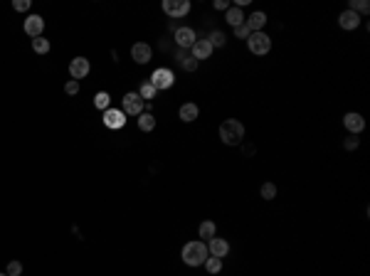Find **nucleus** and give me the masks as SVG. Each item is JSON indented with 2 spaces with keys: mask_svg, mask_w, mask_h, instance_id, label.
I'll list each match as a JSON object with an SVG mask.
<instances>
[{
  "mask_svg": "<svg viewBox=\"0 0 370 276\" xmlns=\"http://www.w3.org/2000/svg\"><path fill=\"white\" fill-rule=\"evenodd\" d=\"M8 276H20L22 274V264L20 262H10L8 264V271H5Z\"/></svg>",
  "mask_w": 370,
  "mask_h": 276,
  "instance_id": "cd10ccee",
  "label": "nucleus"
},
{
  "mask_svg": "<svg viewBox=\"0 0 370 276\" xmlns=\"http://www.w3.org/2000/svg\"><path fill=\"white\" fill-rule=\"evenodd\" d=\"M163 13L173 17V20H178V17H185V15L190 13V3L188 0H163Z\"/></svg>",
  "mask_w": 370,
  "mask_h": 276,
  "instance_id": "423d86ee",
  "label": "nucleus"
},
{
  "mask_svg": "<svg viewBox=\"0 0 370 276\" xmlns=\"http://www.w3.org/2000/svg\"><path fill=\"white\" fill-rule=\"evenodd\" d=\"M215 10H229L227 0H215Z\"/></svg>",
  "mask_w": 370,
  "mask_h": 276,
  "instance_id": "72a5a7b5",
  "label": "nucleus"
},
{
  "mask_svg": "<svg viewBox=\"0 0 370 276\" xmlns=\"http://www.w3.org/2000/svg\"><path fill=\"white\" fill-rule=\"evenodd\" d=\"M89 69H91V64H89V59L86 57H74L70 62V74L74 82H79V79H84L86 74H89Z\"/></svg>",
  "mask_w": 370,
  "mask_h": 276,
  "instance_id": "0eeeda50",
  "label": "nucleus"
},
{
  "mask_svg": "<svg viewBox=\"0 0 370 276\" xmlns=\"http://www.w3.org/2000/svg\"><path fill=\"white\" fill-rule=\"evenodd\" d=\"M151 55H153V50H151V44H146V42H136V44L131 47V57H133V62H138V64H148V62H151Z\"/></svg>",
  "mask_w": 370,
  "mask_h": 276,
  "instance_id": "f8f14e48",
  "label": "nucleus"
},
{
  "mask_svg": "<svg viewBox=\"0 0 370 276\" xmlns=\"http://www.w3.org/2000/svg\"><path fill=\"white\" fill-rule=\"evenodd\" d=\"M205 269H207V274H220L222 271V259H217V257H207L205 259Z\"/></svg>",
  "mask_w": 370,
  "mask_h": 276,
  "instance_id": "4be33fe9",
  "label": "nucleus"
},
{
  "mask_svg": "<svg viewBox=\"0 0 370 276\" xmlns=\"http://www.w3.org/2000/svg\"><path fill=\"white\" fill-rule=\"evenodd\" d=\"M64 91H67L70 97H74V94H79V82H74V79H70V82L64 84Z\"/></svg>",
  "mask_w": 370,
  "mask_h": 276,
  "instance_id": "c756f323",
  "label": "nucleus"
},
{
  "mask_svg": "<svg viewBox=\"0 0 370 276\" xmlns=\"http://www.w3.org/2000/svg\"><path fill=\"white\" fill-rule=\"evenodd\" d=\"M343 126H345L353 136H358V133L365 128V119H363L360 113H356V111H351V113H345V116H343Z\"/></svg>",
  "mask_w": 370,
  "mask_h": 276,
  "instance_id": "ddd939ff",
  "label": "nucleus"
},
{
  "mask_svg": "<svg viewBox=\"0 0 370 276\" xmlns=\"http://www.w3.org/2000/svg\"><path fill=\"white\" fill-rule=\"evenodd\" d=\"M220 138L225 146H240L244 138V126L237 119H225L220 124Z\"/></svg>",
  "mask_w": 370,
  "mask_h": 276,
  "instance_id": "f257e3e1",
  "label": "nucleus"
},
{
  "mask_svg": "<svg viewBox=\"0 0 370 276\" xmlns=\"http://www.w3.org/2000/svg\"><path fill=\"white\" fill-rule=\"evenodd\" d=\"M156 86H153V84L151 82H143L141 84V89H138V97L141 99H146V101H151V99H156Z\"/></svg>",
  "mask_w": 370,
  "mask_h": 276,
  "instance_id": "5701e85b",
  "label": "nucleus"
},
{
  "mask_svg": "<svg viewBox=\"0 0 370 276\" xmlns=\"http://www.w3.org/2000/svg\"><path fill=\"white\" fill-rule=\"evenodd\" d=\"M104 126L106 128H124L126 126V113L109 106V109L104 111Z\"/></svg>",
  "mask_w": 370,
  "mask_h": 276,
  "instance_id": "6e6552de",
  "label": "nucleus"
},
{
  "mask_svg": "<svg viewBox=\"0 0 370 276\" xmlns=\"http://www.w3.org/2000/svg\"><path fill=\"white\" fill-rule=\"evenodd\" d=\"M247 47H249L252 55H267L271 50V37L267 32H252L247 37Z\"/></svg>",
  "mask_w": 370,
  "mask_h": 276,
  "instance_id": "7ed1b4c3",
  "label": "nucleus"
},
{
  "mask_svg": "<svg viewBox=\"0 0 370 276\" xmlns=\"http://www.w3.org/2000/svg\"><path fill=\"white\" fill-rule=\"evenodd\" d=\"M180 257H183V262L188 264V266H202L210 254H207V244H202V242H188L183 247V251H180Z\"/></svg>",
  "mask_w": 370,
  "mask_h": 276,
  "instance_id": "f03ea898",
  "label": "nucleus"
},
{
  "mask_svg": "<svg viewBox=\"0 0 370 276\" xmlns=\"http://www.w3.org/2000/svg\"><path fill=\"white\" fill-rule=\"evenodd\" d=\"M180 64H183L185 72H195V69H198V59H195V57H185Z\"/></svg>",
  "mask_w": 370,
  "mask_h": 276,
  "instance_id": "c85d7f7f",
  "label": "nucleus"
},
{
  "mask_svg": "<svg viewBox=\"0 0 370 276\" xmlns=\"http://www.w3.org/2000/svg\"><path fill=\"white\" fill-rule=\"evenodd\" d=\"M121 111L126 116H141L143 113V99L138 97V91H128L126 97L121 99Z\"/></svg>",
  "mask_w": 370,
  "mask_h": 276,
  "instance_id": "20e7f679",
  "label": "nucleus"
},
{
  "mask_svg": "<svg viewBox=\"0 0 370 276\" xmlns=\"http://www.w3.org/2000/svg\"><path fill=\"white\" fill-rule=\"evenodd\" d=\"M235 35H237V37H240V40H247V37H249V35H252V32H249V28H247V25H237V28H235Z\"/></svg>",
  "mask_w": 370,
  "mask_h": 276,
  "instance_id": "2f4dec72",
  "label": "nucleus"
},
{
  "mask_svg": "<svg viewBox=\"0 0 370 276\" xmlns=\"http://www.w3.org/2000/svg\"><path fill=\"white\" fill-rule=\"evenodd\" d=\"M262 197H264V200H274V197H276V185H274V182H264V185H262Z\"/></svg>",
  "mask_w": 370,
  "mask_h": 276,
  "instance_id": "bb28decb",
  "label": "nucleus"
},
{
  "mask_svg": "<svg viewBox=\"0 0 370 276\" xmlns=\"http://www.w3.org/2000/svg\"><path fill=\"white\" fill-rule=\"evenodd\" d=\"M138 128H141L143 133H151V131L156 128V116L148 113V111H143L141 116H138Z\"/></svg>",
  "mask_w": 370,
  "mask_h": 276,
  "instance_id": "a211bd4d",
  "label": "nucleus"
},
{
  "mask_svg": "<svg viewBox=\"0 0 370 276\" xmlns=\"http://www.w3.org/2000/svg\"><path fill=\"white\" fill-rule=\"evenodd\" d=\"M215 235H217V227H215V222L205 220L202 224H200V237H202V239H213Z\"/></svg>",
  "mask_w": 370,
  "mask_h": 276,
  "instance_id": "aec40b11",
  "label": "nucleus"
},
{
  "mask_svg": "<svg viewBox=\"0 0 370 276\" xmlns=\"http://www.w3.org/2000/svg\"><path fill=\"white\" fill-rule=\"evenodd\" d=\"M0 276H8V274H0Z\"/></svg>",
  "mask_w": 370,
  "mask_h": 276,
  "instance_id": "f704fd0d",
  "label": "nucleus"
},
{
  "mask_svg": "<svg viewBox=\"0 0 370 276\" xmlns=\"http://www.w3.org/2000/svg\"><path fill=\"white\" fill-rule=\"evenodd\" d=\"M109 104H111V97H109L106 91H99V94L94 97V106H97L99 111H106L109 109Z\"/></svg>",
  "mask_w": 370,
  "mask_h": 276,
  "instance_id": "b1692460",
  "label": "nucleus"
},
{
  "mask_svg": "<svg viewBox=\"0 0 370 276\" xmlns=\"http://www.w3.org/2000/svg\"><path fill=\"white\" fill-rule=\"evenodd\" d=\"M200 116V109H198V104H183L180 106V121H185V124H193L195 119Z\"/></svg>",
  "mask_w": 370,
  "mask_h": 276,
  "instance_id": "f3484780",
  "label": "nucleus"
},
{
  "mask_svg": "<svg viewBox=\"0 0 370 276\" xmlns=\"http://www.w3.org/2000/svg\"><path fill=\"white\" fill-rule=\"evenodd\" d=\"M343 148H345V151H356V148H358V138H356V136L345 138V143H343Z\"/></svg>",
  "mask_w": 370,
  "mask_h": 276,
  "instance_id": "473e14b6",
  "label": "nucleus"
},
{
  "mask_svg": "<svg viewBox=\"0 0 370 276\" xmlns=\"http://www.w3.org/2000/svg\"><path fill=\"white\" fill-rule=\"evenodd\" d=\"M338 25H341L343 30H356L358 25H360V15H356L353 10H343V13L338 15Z\"/></svg>",
  "mask_w": 370,
  "mask_h": 276,
  "instance_id": "4468645a",
  "label": "nucleus"
},
{
  "mask_svg": "<svg viewBox=\"0 0 370 276\" xmlns=\"http://www.w3.org/2000/svg\"><path fill=\"white\" fill-rule=\"evenodd\" d=\"M32 50H35L37 55H47V52H50V40H44V37L32 40Z\"/></svg>",
  "mask_w": 370,
  "mask_h": 276,
  "instance_id": "393cba45",
  "label": "nucleus"
},
{
  "mask_svg": "<svg viewBox=\"0 0 370 276\" xmlns=\"http://www.w3.org/2000/svg\"><path fill=\"white\" fill-rule=\"evenodd\" d=\"M151 84L156 86V91H163V89H171L173 84H175V74H173L171 69L160 67V69H156V72L151 74Z\"/></svg>",
  "mask_w": 370,
  "mask_h": 276,
  "instance_id": "39448f33",
  "label": "nucleus"
},
{
  "mask_svg": "<svg viewBox=\"0 0 370 276\" xmlns=\"http://www.w3.org/2000/svg\"><path fill=\"white\" fill-rule=\"evenodd\" d=\"M190 50H193V57H195L198 62L200 59H210V55H213V44H210L207 40H198Z\"/></svg>",
  "mask_w": 370,
  "mask_h": 276,
  "instance_id": "2eb2a0df",
  "label": "nucleus"
},
{
  "mask_svg": "<svg viewBox=\"0 0 370 276\" xmlns=\"http://www.w3.org/2000/svg\"><path fill=\"white\" fill-rule=\"evenodd\" d=\"M227 22L232 25V28H237V25H242V22H244V15H242V10H240L237 5H229V10H227Z\"/></svg>",
  "mask_w": 370,
  "mask_h": 276,
  "instance_id": "6ab92c4d",
  "label": "nucleus"
},
{
  "mask_svg": "<svg viewBox=\"0 0 370 276\" xmlns=\"http://www.w3.org/2000/svg\"><path fill=\"white\" fill-rule=\"evenodd\" d=\"M348 10H353L356 15H368L370 13V3L368 0H351V8Z\"/></svg>",
  "mask_w": 370,
  "mask_h": 276,
  "instance_id": "412c9836",
  "label": "nucleus"
},
{
  "mask_svg": "<svg viewBox=\"0 0 370 276\" xmlns=\"http://www.w3.org/2000/svg\"><path fill=\"white\" fill-rule=\"evenodd\" d=\"M25 35H30L32 40H37V37H42V30H44V20L40 15H30L28 20H25Z\"/></svg>",
  "mask_w": 370,
  "mask_h": 276,
  "instance_id": "9d476101",
  "label": "nucleus"
},
{
  "mask_svg": "<svg viewBox=\"0 0 370 276\" xmlns=\"http://www.w3.org/2000/svg\"><path fill=\"white\" fill-rule=\"evenodd\" d=\"M207 242H210V244H207V254H210V257H217V259L227 257V251H229L227 239H222V237H213V239H207Z\"/></svg>",
  "mask_w": 370,
  "mask_h": 276,
  "instance_id": "9b49d317",
  "label": "nucleus"
},
{
  "mask_svg": "<svg viewBox=\"0 0 370 276\" xmlns=\"http://www.w3.org/2000/svg\"><path fill=\"white\" fill-rule=\"evenodd\" d=\"M207 42L213 44V50H215V47H222V44L227 42V37H225V32L215 30V32H210V37H207Z\"/></svg>",
  "mask_w": 370,
  "mask_h": 276,
  "instance_id": "a878e982",
  "label": "nucleus"
},
{
  "mask_svg": "<svg viewBox=\"0 0 370 276\" xmlns=\"http://www.w3.org/2000/svg\"><path fill=\"white\" fill-rule=\"evenodd\" d=\"M175 42H178L180 50H190L198 42V35H195V30H190V28H178L175 30Z\"/></svg>",
  "mask_w": 370,
  "mask_h": 276,
  "instance_id": "1a4fd4ad",
  "label": "nucleus"
},
{
  "mask_svg": "<svg viewBox=\"0 0 370 276\" xmlns=\"http://www.w3.org/2000/svg\"><path fill=\"white\" fill-rule=\"evenodd\" d=\"M13 8L17 13H28L30 10V0H13Z\"/></svg>",
  "mask_w": 370,
  "mask_h": 276,
  "instance_id": "7c9ffc66",
  "label": "nucleus"
},
{
  "mask_svg": "<svg viewBox=\"0 0 370 276\" xmlns=\"http://www.w3.org/2000/svg\"><path fill=\"white\" fill-rule=\"evenodd\" d=\"M244 25L249 28V32H262V28L267 25V15L262 13V10H259V13H252L249 20H244Z\"/></svg>",
  "mask_w": 370,
  "mask_h": 276,
  "instance_id": "dca6fc26",
  "label": "nucleus"
}]
</instances>
